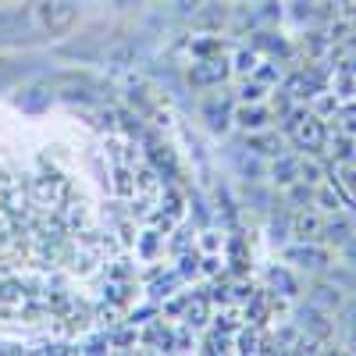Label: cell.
Listing matches in <instances>:
<instances>
[{
  "mask_svg": "<svg viewBox=\"0 0 356 356\" xmlns=\"http://www.w3.org/2000/svg\"><path fill=\"white\" fill-rule=\"evenodd\" d=\"M104 267H107V278H114V282H139V271L132 267L129 257H118V260H111Z\"/></svg>",
  "mask_w": 356,
  "mask_h": 356,
  "instance_id": "cell-31",
  "label": "cell"
},
{
  "mask_svg": "<svg viewBox=\"0 0 356 356\" xmlns=\"http://www.w3.org/2000/svg\"><path fill=\"white\" fill-rule=\"evenodd\" d=\"M328 89H332V93H335L339 100H349V97H356V75L342 65V68L335 72V79L328 82Z\"/></svg>",
  "mask_w": 356,
  "mask_h": 356,
  "instance_id": "cell-29",
  "label": "cell"
},
{
  "mask_svg": "<svg viewBox=\"0 0 356 356\" xmlns=\"http://www.w3.org/2000/svg\"><path fill=\"white\" fill-rule=\"evenodd\" d=\"M292 139V146L300 154H314V157H321L324 154V143H328V122L324 118H317L314 111L303 118L300 125H296V132L289 136Z\"/></svg>",
  "mask_w": 356,
  "mask_h": 356,
  "instance_id": "cell-1",
  "label": "cell"
},
{
  "mask_svg": "<svg viewBox=\"0 0 356 356\" xmlns=\"http://www.w3.org/2000/svg\"><path fill=\"white\" fill-rule=\"evenodd\" d=\"M353 221H349V214H342V211H335L328 221H321V235H317V243H324V246H346L349 239H353Z\"/></svg>",
  "mask_w": 356,
  "mask_h": 356,
  "instance_id": "cell-8",
  "label": "cell"
},
{
  "mask_svg": "<svg viewBox=\"0 0 356 356\" xmlns=\"http://www.w3.org/2000/svg\"><path fill=\"white\" fill-rule=\"evenodd\" d=\"M211 328L214 332H225V335H235L243 328V314L235 310V303L221 307V310H211Z\"/></svg>",
  "mask_w": 356,
  "mask_h": 356,
  "instance_id": "cell-19",
  "label": "cell"
},
{
  "mask_svg": "<svg viewBox=\"0 0 356 356\" xmlns=\"http://www.w3.org/2000/svg\"><path fill=\"white\" fill-rule=\"evenodd\" d=\"M246 146H250L253 154H260V157H278V154H285V139H282L278 132H271V129L246 132Z\"/></svg>",
  "mask_w": 356,
  "mask_h": 356,
  "instance_id": "cell-12",
  "label": "cell"
},
{
  "mask_svg": "<svg viewBox=\"0 0 356 356\" xmlns=\"http://www.w3.org/2000/svg\"><path fill=\"white\" fill-rule=\"evenodd\" d=\"M193 349H196V328L182 324V328L175 332V349L171 353H193Z\"/></svg>",
  "mask_w": 356,
  "mask_h": 356,
  "instance_id": "cell-37",
  "label": "cell"
},
{
  "mask_svg": "<svg viewBox=\"0 0 356 356\" xmlns=\"http://www.w3.org/2000/svg\"><path fill=\"white\" fill-rule=\"evenodd\" d=\"M203 118H207V125H211L214 132H228V125H232V100L228 97H211L203 104Z\"/></svg>",
  "mask_w": 356,
  "mask_h": 356,
  "instance_id": "cell-14",
  "label": "cell"
},
{
  "mask_svg": "<svg viewBox=\"0 0 356 356\" xmlns=\"http://www.w3.org/2000/svg\"><path fill=\"white\" fill-rule=\"evenodd\" d=\"M228 61H232V75H250L257 65H260V54L253 50V47H239V50H235L232 57H228Z\"/></svg>",
  "mask_w": 356,
  "mask_h": 356,
  "instance_id": "cell-27",
  "label": "cell"
},
{
  "mask_svg": "<svg viewBox=\"0 0 356 356\" xmlns=\"http://www.w3.org/2000/svg\"><path fill=\"white\" fill-rule=\"evenodd\" d=\"M267 235H271V243H285L289 235H292V221H278V218H271V225H267Z\"/></svg>",
  "mask_w": 356,
  "mask_h": 356,
  "instance_id": "cell-38",
  "label": "cell"
},
{
  "mask_svg": "<svg viewBox=\"0 0 356 356\" xmlns=\"http://www.w3.org/2000/svg\"><path fill=\"white\" fill-rule=\"evenodd\" d=\"M182 285H186V282H182V275H178L175 267H161V271H157L150 282H146V296H150L154 303H164L168 296H171V292H178Z\"/></svg>",
  "mask_w": 356,
  "mask_h": 356,
  "instance_id": "cell-10",
  "label": "cell"
},
{
  "mask_svg": "<svg viewBox=\"0 0 356 356\" xmlns=\"http://www.w3.org/2000/svg\"><path fill=\"white\" fill-rule=\"evenodd\" d=\"M232 122L239 125L243 132H260L271 125V107H267L264 100L260 104H235L232 107Z\"/></svg>",
  "mask_w": 356,
  "mask_h": 356,
  "instance_id": "cell-5",
  "label": "cell"
},
{
  "mask_svg": "<svg viewBox=\"0 0 356 356\" xmlns=\"http://www.w3.org/2000/svg\"><path fill=\"white\" fill-rule=\"evenodd\" d=\"M132 250H136V257H139L143 264L161 260V253H164V232H157L154 225H150V228H143V232H136Z\"/></svg>",
  "mask_w": 356,
  "mask_h": 356,
  "instance_id": "cell-11",
  "label": "cell"
},
{
  "mask_svg": "<svg viewBox=\"0 0 356 356\" xmlns=\"http://www.w3.org/2000/svg\"><path fill=\"white\" fill-rule=\"evenodd\" d=\"M346 68H349V72H353V75H356V57H353V61H349V65H346Z\"/></svg>",
  "mask_w": 356,
  "mask_h": 356,
  "instance_id": "cell-40",
  "label": "cell"
},
{
  "mask_svg": "<svg viewBox=\"0 0 356 356\" xmlns=\"http://www.w3.org/2000/svg\"><path fill=\"white\" fill-rule=\"evenodd\" d=\"M267 282H271V289H275V292H282L285 300H296V296H300V282L292 278V271H289L285 264L267 267Z\"/></svg>",
  "mask_w": 356,
  "mask_h": 356,
  "instance_id": "cell-17",
  "label": "cell"
},
{
  "mask_svg": "<svg viewBox=\"0 0 356 356\" xmlns=\"http://www.w3.org/2000/svg\"><path fill=\"white\" fill-rule=\"evenodd\" d=\"M314 207H321L324 214H335V211H346L342 207V200H339V193L324 182V186H314Z\"/></svg>",
  "mask_w": 356,
  "mask_h": 356,
  "instance_id": "cell-30",
  "label": "cell"
},
{
  "mask_svg": "<svg viewBox=\"0 0 356 356\" xmlns=\"http://www.w3.org/2000/svg\"><path fill=\"white\" fill-rule=\"evenodd\" d=\"M107 189L114 196H122V200H132L136 196V164H114Z\"/></svg>",
  "mask_w": 356,
  "mask_h": 356,
  "instance_id": "cell-15",
  "label": "cell"
},
{
  "mask_svg": "<svg viewBox=\"0 0 356 356\" xmlns=\"http://www.w3.org/2000/svg\"><path fill=\"white\" fill-rule=\"evenodd\" d=\"M296 178H300V157L278 154L275 164H271V182H278V186H292Z\"/></svg>",
  "mask_w": 356,
  "mask_h": 356,
  "instance_id": "cell-20",
  "label": "cell"
},
{
  "mask_svg": "<svg viewBox=\"0 0 356 356\" xmlns=\"http://www.w3.org/2000/svg\"><path fill=\"white\" fill-rule=\"evenodd\" d=\"M296 317H300V324L307 328V335H314V339H321V342H328V339L335 335V321H332V314L317 310L314 303H307L303 310H296Z\"/></svg>",
  "mask_w": 356,
  "mask_h": 356,
  "instance_id": "cell-7",
  "label": "cell"
},
{
  "mask_svg": "<svg viewBox=\"0 0 356 356\" xmlns=\"http://www.w3.org/2000/svg\"><path fill=\"white\" fill-rule=\"evenodd\" d=\"M157 314H161V303H154V300H150V303H143L139 310H136V307H132V310H125V321H129V324H136V328H143V324H146V321H154Z\"/></svg>",
  "mask_w": 356,
  "mask_h": 356,
  "instance_id": "cell-35",
  "label": "cell"
},
{
  "mask_svg": "<svg viewBox=\"0 0 356 356\" xmlns=\"http://www.w3.org/2000/svg\"><path fill=\"white\" fill-rule=\"evenodd\" d=\"M175 260H178V264H175V271L182 275V282H196V278H203V275H200V250H196V246L186 250V253H178Z\"/></svg>",
  "mask_w": 356,
  "mask_h": 356,
  "instance_id": "cell-28",
  "label": "cell"
},
{
  "mask_svg": "<svg viewBox=\"0 0 356 356\" xmlns=\"http://www.w3.org/2000/svg\"><path fill=\"white\" fill-rule=\"evenodd\" d=\"M168 235H171V239L164 243V246H168V257H178V253H186V250L196 246V228H193V225H182V221H178Z\"/></svg>",
  "mask_w": 356,
  "mask_h": 356,
  "instance_id": "cell-18",
  "label": "cell"
},
{
  "mask_svg": "<svg viewBox=\"0 0 356 356\" xmlns=\"http://www.w3.org/2000/svg\"><path fill=\"white\" fill-rule=\"evenodd\" d=\"M307 303H314V307L324 310V314H335V310L342 307V289H339V285H317V289L310 292Z\"/></svg>",
  "mask_w": 356,
  "mask_h": 356,
  "instance_id": "cell-21",
  "label": "cell"
},
{
  "mask_svg": "<svg viewBox=\"0 0 356 356\" xmlns=\"http://www.w3.org/2000/svg\"><path fill=\"white\" fill-rule=\"evenodd\" d=\"M260 332H264V328H257V324H246V321H243V328L232 335V342H235V353H243V356L257 353V349H260Z\"/></svg>",
  "mask_w": 356,
  "mask_h": 356,
  "instance_id": "cell-23",
  "label": "cell"
},
{
  "mask_svg": "<svg viewBox=\"0 0 356 356\" xmlns=\"http://www.w3.org/2000/svg\"><path fill=\"white\" fill-rule=\"evenodd\" d=\"M285 61H275V57H267V61H264V57H260V65L250 72L260 86H267V89H275L278 82H282V75H285V68H282Z\"/></svg>",
  "mask_w": 356,
  "mask_h": 356,
  "instance_id": "cell-22",
  "label": "cell"
},
{
  "mask_svg": "<svg viewBox=\"0 0 356 356\" xmlns=\"http://www.w3.org/2000/svg\"><path fill=\"white\" fill-rule=\"evenodd\" d=\"M250 47L264 57H275V61H289L292 57V43L282 36V33H275V29H257L253 33V40H250Z\"/></svg>",
  "mask_w": 356,
  "mask_h": 356,
  "instance_id": "cell-6",
  "label": "cell"
},
{
  "mask_svg": "<svg viewBox=\"0 0 356 356\" xmlns=\"http://www.w3.org/2000/svg\"><path fill=\"white\" fill-rule=\"evenodd\" d=\"M232 79V61L221 54V57H203V61H193L189 68V82L196 89H218Z\"/></svg>",
  "mask_w": 356,
  "mask_h": 356,
  "instance_id": "cell-2",
  "label": "cell"
},
{
  "mask_svg": "<svg viewBox=\"0 0 356 356\" xmlns=\"http://www.w3.org/2000/svg\"><path fill=\"white\" fill-rule=\"evenodd\" d=\"M253 292H257L253 282H232V303H246Z\"/></svg>",
  "mask_w": 356,
  "mask_h": 356,
  "instance_id": "cell-39",
  "label": "cell"
},
{
  "mask_svg": "<svg viewBox=\"0 0 356 356\" xmlns=\"http://www.w3.org/2000/svg\"><path fill=\"white\" fill-rule=\"evenodd\" d=\"M267 97H271V104H267V107H271V118H278V122H282V118H285V114H289V111L296 107V100H292V97L285 93L282 86H275V89H271V93H267Z\"/></svg>",
  "mask_w": 356,
  "mask_h": 356,
  "instance_id": "cell-33",
  "label": "cell"
},
{
  "mask_svg": "<svg viewBox=\"0 0 356 356\" xmlns=\"http://www.w3.org/2000/svg\"><path fill=\"white\" fill-rule=\"evenodd\" d=\"M292 235L300 243H317V235H321V214L314 211V207H303V211L292 218Z\"/></svg>",
  "mask_w": 356,
  "mask_h": 356,
  "instance_id": "cell-16",
  "label": "cell"
},
{
  "mask_svg": "<svg viewBox=\"0 0 356 356\" xmlns=\"http://www.w3.org/2000/svg\"><path fill=\"white\" fill-rule=\"evenodd\" d=\"M285 189H289V203H292V207H300V211H303V207H314V186H310V182L296 178V182L285 186Z\"/></svg>",
  "mask_w": 356,
  "mask_h": 356,
  "instance_id": "cell-32",
  "label": "cell"
},
{
  "mask_svg": "<svg viewBox=\"0 0 356 356\" xmlns=\"http://www.w3.org/2000/svg\"><path fill=\"white\" fill-rule=\"evenodd\" d=\"M40 22H43L47 33L61 36V33H68V29L75 25V8L72 4H43L40 8Z\"/></svg>",
  "mask_w": 356,
  "mask_h": 356,
  "instance_id": "cell-9",
  "label": "cell"
},
{
  "mask_svg": "<svg viewBox=\"0 0 356 356\" xmlns=\"http://www.w3.org/2000/svg\"><path fill=\"white\" fill-rule=\"evenodd\" d=\"M267 93H271V89L260 86L253 75H243L239 89H235V100H239V104H260V100H267Z\"/></svg>",
  "mask_w": 356,
  "mask_h": 356,
  "instance_id": "cell-25",
  "label": "cell"
},
{
  "mask_svg": "<svg viewBox=\"0 0 356 356\" xmlns=\"http://www.w3.org/2000/svg\"><path fill=\"white\" fill-rule=\"evenodd\" d=\"M253 15H257V25H271V22H282V0H264L260 8H253Z\"/></svg>",
  "mask_w": 356,
  "mask_h": 356,
  "instance_id": "cell-34",
  "label": "cell"
},
{
  "mask_svg": "<svg viewBox=\"0 0 356 356\" xmlns=\"http://www.w3.org/2000/svg\"><path fill=\"white\" fill-rule=\"evenodd\" d=\"M339 97L332 93V89H324V93H317L314 100H310V111L317 114V118H324V122H335V118H339Z\"/></svg>",
  "mask_w": 356,
  "mask_h": 356,
  "instance_id": "cell-26",
  "label": "cell"
},
{
  "mask_svg": "<svg viewBox=\"0 0 356 356\" xmlns=\"http://www.w3.org/2000/svg\"><path fill=\"white\" fill-rule=\"evenodd\" d=\"M139 346L143 349H154V353H171L175 349V328L168 324V317H154V321H146L143 324V332H139Z\"/></svg>",
  "mask_w": 356,
  "mask_h": 356,
  "instance_id": "cell-4",
  "label": "cell"
},
{
  "mask_svg": "<svg viewBox=\"0 0 356 356\" xmlns=\"http://www.w3.org/2000/svg\"><path fill=\"white\" fill-rule=\"evenodd\" d=\"M225 50H228V40L221 33H203V36H193L189 40L193 61H203V57H221Z\"/></svg>",
  "mask_w": 356,
  "mask_h": 356,
  "instance_id": "cell-13",
  "label": "cell"
},
{
  "mask_svg": "<svg viewBox=\"0 0 356 356\" xmlns=\"http://www.w3.org/2000/svg\"><path fill=\"white\" fill-rule=\"evenodd\" d=\"M328 47H332L328 33H303V40H300V50L307 54V61H321L328 54Z\"/></svg>",
  "mask_w": 356,
  "mask_h": 356,
  "instance_id": "cell-24",
  "label": "cell"
},
{
  "mask_svg": "<svg viewBox=\"0 0 356 356\" xmlns=\"http://www.w3.org/2000/svg\"><path fill=\"white\" fill-rule=\"evenodd\" d=\"M196 250H200V253H221V250H225V239H221L218 232L203 228V232L196 235Z\"/></svg>",
  "mask_w": 356,
  "mask_h": 356,
  "instance_id": "cell-36",
  "label": "cell"
},
{
  "mask_svg": "<svg viewBox=\"0 0 356 356\" xmlns=\"http://www.w3.org/2000/svg\"><path fill=\"white\" fill-rule=\"evenodd\" d=\"M282 260L300 267V271H321V267L332 264V250L328 246H317V243H296V246H285L282 250Z\"/></svg>",
  "mask_w": 356,
  "mask_h": 356,
  "instance_id": "cell-3",
  "label": "cell"
}]
</instances>
